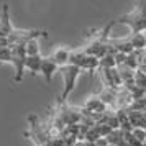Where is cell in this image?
I'll list each match as a JSON object with an SVG mask.
<instances>
[{"mask_svg":"<svg viewBox=\"0 0 146 146\" xmlns=\"http://www.w3.org/2000/svg\"><path fill=\"white\" fill-rule=\"evenodd\" d=\"M48 146H49V145H48Z\"/></svg>","mask_w":146,"mask_h":146,"instance_id":"cell-14","label":"cell"},{"mask_svg":"<svg viewBox=\"0 0 146 146\" xmlns=\"http://www.w3.org/2000/svg\"><path fill=\"white\" fill-rule=\"evenodd\" d=\"M59 67L56 66V62H54L51 58H43V62H41V71L40 72L43 74V77H44V80H46L48 84L51 82V79H53V74L58 71Z\"/></svg>","mask_w":146,"mask_h":146,"instance_id":"cell-7","label":"cell"},{"mask_svg":"<svg viewBox=\"0 0 146 146\" xmlns=\"http://www.w3.org/2000/svg\"><path fill=\"white\" fill-rule=\"evenodd\" d=\"M12 49V64L15 66V82L20 84L25 72V62H27V49L25 44H15L10 46Z\"/></svg>","mask_w":146,"mask_h":146,"instance_id":"cell-4","label":"cell"},{"mask_svg":"<svg viewBox=\"0 0 146 146\" xmlns=\"http://www.w3.org/2000/svg\"><path fill=\"white\" fill-rule=\"evenodd\" d=\"M82 108H84L86 112L92 113V115H102V113H105L107 110H108V108L104 105V102L100 100L99 95H92V97H89Z\"/></svg>","mask_w":146,"mask_h":146,"instance_id":"cell-5","label":"cell"},{"mask_svg":"<svg viewBox=\"0 0 146 146\" xmlns=\"http://www.w3.org/2000/svg\"><path fill=\"white\" fill-rule=\"evenodd\" d=\"M89 146H97V145H95V143H89Z\"/></svg>","mask_w":146,"mask_h":146,"instance_id":"cell-13","label":"cell"},{"mask_svg":"<svg viewBox=\"0 0 146 146\" xmlns=\"http://www.w3.org/2000/svg\"><path fill=\"white\" fill-rule=\"evenodd\" d=\"M131 133H133V136L138 139L141 145H145V143H146V130H141V128H133Z\"/></svg>","mask_w":146,"mask_h":146,"instance_id":"cell-11","label":"cell"},{"mask_svg":"<svg viewBox=\"0 0 146 146\" xmlns=\"http://www.w3.org/2000/svg\"><path fill=\"white\" fill-rule=\"evenodd\" d=\"M71 53H72V49L67 46H61L58 49H54L53 54L49 56L51 59L56 62V66L58 67H64L69 64V59H71Z\"/></svg>","mask_w":146,"mask_h":146,"instance_id":"cell-6","label":"cell"},{"mask_svg":"<svg viewBox=\"0 0 146 146\" xmlns=\"http://www.w3.org/2000/svg\"><path fill=\"white\" fill-rule=\"evenodd\" d=\"M126 25L131 30V35L146 33V0H139L131 13H126L115 20V25Z\"/></svg>","mask_w":146,"mask_h":146,"instance_id":"cell-1","label":"cell"},{"mask_svg":"<svg viewBox=\"0 0 146 146\" xmlns=\"http://www.w3.org/2000/svg\"><path fill=\"white\" fill-rule=\"evenodd\" d=\"M128 38L131 41V46H133L135 51H146V36L143 33L130 35Z\"/></svg>","mask_w":146,"mask_h":146,"instance_id":"cell-9","label":"cell"},{"mask_svg":"<svg viewBox=\"0 0 146 146\" xmlns=\"http://www.w3.org/2000/svg\"><path fill=\"white\" fill-rule=\"evenodd\" d=\"M25 49H27V56H40V43H38V40H30L25 44Z\"/></svg>","mask_w":146,"mask_h":146,"instance_id":"cell-10","label":"cell"},{"mask_svg":"<svg viewBox=\"0 0 146 146\" xmlns=\"http://www.w3.org/2000/svg\"><path fill=\"white\" fill-rule=\"evenodd\" d=\"M61 74H62V80H64V89H62V92H61L59 99H58V104L61 105H64L69 99V95L74 92V89H76V84H77V79H79L80 76V71L77 66H72V64H67L64 67H59Z\"/></svg>","mask_w":146,"mask_h":146,"instance_id":"cell-2","label":"cell"},{"mask_svg":"<svg viewBox=\"0 0 146 146\" xmlns=\"http://www.w3.org/2000/svg\"><path fill=\"white\" fill-rule=\"evenodd\" d=\"M25 136L31 139L35 146H48L49 145V135H48L44 125L40 121L36 115H30L28 117V130Z\"/></svg>","mask_w":146,"mask_h":146,"instance_id":"cell-3","label":"cell"},{"mask_svg":"<svg viewBox=\"0 0 146 146\" xmlns=\"http://www.w3.org/2000/svg\"><path fill=\"white\" fill-rule=\"evenodd\" d=\"M72 146H89V143H87V141H84V139H77Z\"/></svg>","mask_w":146,"mask_h":146,"instance_id":"cell-12","label":"cell"},{"mask_svg":"<svg viewBox=\"0 0 146 146\" xmlns=\"http://www.w3.org/2000/svg\"><path fill=\"white\" fill-rule=\"evenodd\" d=\"M41 62H43V58L40 56H27V62H25V69L31 71L33 74H38L41 71Z\"/></svg>","mask_w":146,"mask_h":146,"instance_id":"cell-8","label":"cell"}]
</instances>
